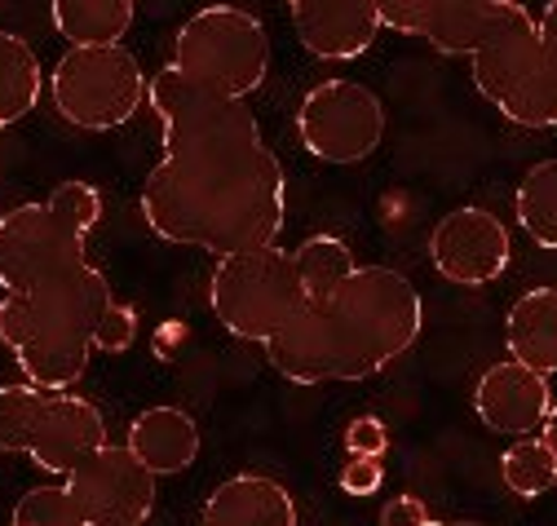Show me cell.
<instances>
[{
    "instance_id": "1",
    "label": "cell",
    "mask_w": 557,
    "mask_h": 526,
    "mask_svg": "<svg viewBox=\"0 0 557 526\" xmlns=\"http://www.w3.org/2000/svg\"><path fill=\"white\" fill-rule=\"evenodd\" d=\"M284 213L288 181L265 138L248 147L164 151L143 181V217L151 235L213 256L278 243Z\"/></svg>"
},
{
    "instance_id": "2",
    "label": "cell",
    "mask_w": 557,
    "mask_h": 526,
    "mask_svg": "<svg viewBox=\"0 0 557 526\" xmlns=\"http://www.w3.org/2000/svg\"><path fill=\"white\" fill-rule=\"evenodd\" d=\"M421 333L425 301L416 284L394 266H355L323 301H306L261 350L293 385L368 380L398 363Z\"/></svg>"
},
{
    "instance_id": "3",
    "label": "cell",
    "mask_w": 557,
    "mask_h": 526,
    "mask_svg": "<svg viewBox=\"0 0 557 526\" xmlns=\"http://www.w3.org/2000/svg\"><path fill=\"white\" fill-rule=\"evenodd\" d=\"M111 284L94 261L62 266L0 301V346L40 389H76L89 372L98 323L111 305Z\"/></svg>"
},
{
    "instance_id": "4",
    "label": "cell",
    "mask_w": 557,
    "mask_h": 526,
    "mask_svg": "<svg viewBox=\"0 0 557 526\" xmlns=\"http://www.w3.org/2000/svg\"><path fill=\"white\" fill-rule=\"evenodd\" d=\"M208 305L231 337L265 346L278 327H288L306 310V288L297 275L293 248H252L218 256V271L208 279Z\"/></svg>"
},
{
    "instance_id": "5",
    "label": "cell",
    "mask_w": 557,
    "mask_h": 526,
    "mask_svg": "<svg viewBox=\"0 0 557 526\" xmlns=\"http://www.w3.org/2000/svg\"><path fill=\"white\" fill-rule=\"evenodd\" d=\"M190 85L248 98L270 76V36L244 5H203L173 36V62Z\"/></svg>"
},
{
    "instance_id": "6",
    "label": "cell",
    "mask_w": 557,
    "mask_h": 526,
    "mask_svg": "<svg viewBox=\"0 0 557 526\" xmlns=\"http://www.w3.org/2000/svg\"><path fill=\"white\" fill-rule=\"evenodd\" d=\"M49 93L58 115L85 128V134H111V128L128 124L137 107H147L151 76L143 72L137 53L120 45H72L58 67L49 72Z\"/></svg>"
},
{
    "instance_id": "7",
    "label": "cell",
    "mask_w": 557,
    "mask_h": 526,
    "mask_svg": "<svg viewBox=\"0 0 557 526\" xmlns=\"http://www.w3.org/2000/svg\"><path fill=\"white\" fill-rule=\"evenodd\" d=\"M473 85L509 124L553 128L557 124V67L540 45V27L531 10H522L492 45L473 58Z\"/></svg>"
},
{
    "instance_id": "8",
    "label": "cell",
    "mask_w": 557,
    "mask_h": 526,
    "mask_svg": "<svg viewBox=\"0 0 557 526\" xmlns=\"http://www.w3.org/2000/svg\"><path fill=\"white\" fill-rule=\"evenodd\" d=\"M147 107L160 120L164 151H208V147H248L261 142V124L248 98H226L190 85L177 67L151 76Z\"/></svg>"
},
{
    "instance_id": "9",
    "label": "cell",
    "mask_w": 557,
    "mask_h": 526,
    "mask_svg": "<svg viewBox=\"0 0 557 526\" xmlns=\"http://www.w3.org/2000/svg\"><path fill=\"white\" fill-rule=\"evenodd\" d=\"M385 102L363 80H323L297 107V138L323 164H363L385 142Z\"/></svg>"
},
{
    "instance_id": "10",
    "label": "cell",
    "mask_w": 557,
    "mask_h": 526,
    "mask_svg": "<svg viewBox=\"0 0 557 526\" xmlns=\"http://www.w3.org/2000/svg\"><path fill=\"white\" fill-rule=\"evenodd\" d=\"M85 526H143L156 513V474L124 442L98 447L85 465L66 474Z\"/></svg>"
},
{
    "instance_id": "11",
    "label": "cell",
    "mask_w": 557,
    "mask_h": 526,
    "mask_svg": "<svg viewBox=\"0 0 557 526\" xmlns=\"http://www.w3.org/2000/svg\"><path fill=\"white\" fill-rule=\"evenodd\" d=\"M89 261V235L72 230L45 200L0 217V288L18 292L62 266Z\"/></svg>"
},
{
    "instance_id": "12",
    "label": "cell",
    "mask_w": 557,
    "mask_h": 526,
    "mask_svg": "<svg viewBox=\"0 0 557 526\" xmlns=\"http://www.w3.org/2000/svg\"><path fill=\"white\" fill-rule=\"evenodd\" d=\"M430 261H434V271L447 284L486 288V284H496L509 271V261H513L509 226L496 213H486L478 204H465V209L447 213L434 226V235H430Z\"/></svg>"
},
{
    "instance_id": "13",
    "label": "cell",
    "mask_w": 557,
    "mask_h": 526,
    "mask_svg": "<svg viewBox=\"0 0 557 526\" xmlns=\"http://www.w3.org/2000/svg\"><path fill=\"white\" fill-rule=\"evenodd\" d=\"M107 442H111L107 416L94 399H85L76 389H45V403H40V416H36V429L27 442L32 465L66 478Z\"/></svg>"
},
{
    "instance_id": "14",
    "label": "cell",
    "mask_w": 557,
    "mask_h": 526,
    "mask_svg": "<svg viewBox=\"0 0 557 526\" xmlns=\"http://www.w3.org/2000/svg\"><path fill=\"white\" fill-rule=\"evenodd\" d=\"M473 412L492 434H513V438L540 434L544 416L553 412L548 376L518 359L492 363L473 385Z\"/></svg>"
},
{
    "instance_id": "15",
    "label": "cell",
    "mask_w": 557,
    "mask_h": 526,
    "mask_svg": "<svg viewBox=\"0 0 557 526\" xmlns=\"http://www.w3.org/2000/svg\"><path fill=\"white\" fill-rule=\"evenodd\" d=\"M288 18L301 49L323 62L363 58L381 36L376 0H288Z\"/></svg>"
},
{
    "instance_id": "16",
    "label": "cell",
    "mask_w": 557,
    "mask_h": 526,
    "mask_svg": "<svg viewBox=\"0 0 557 526\" xmlns=\"http://www.w3.org/2000/svg\"><path fill=\"white\" fill-rule=\"evenodd\" d=\"M128 447L156 478H173V474H186L199 460V425L186 408L156 403L133 416Z\"/></svg>"
},
{
    "instance_id": "17",
    "label": "cell",
    "mask_w": 557,
    "mask_h": 526,
    "mask_svg": "<svg viewBox=\"0 0 557 526\" xmlns=\"http://www.w3.org/2000/svg\"><path fill=\"white\" fill-rule=\"evenodd\" d=\"M203 522L213 526H297L293 491L270 474H235L203 500Z\"/></svg>"
},
{
    "instance_id": "18",
    "label": "cell",
    "mask_w": 557,
    "mask_h": 526,
    "mask_svg": "<svg viewBox=\"0 0 557 526\" xmlns=\"http://www.w3.org/2000/svg\"><path fill=\"white\" fill-rule=\"evenodd\" d=\"M505 346L509 359L557 376V284L527 288L505 314Z\"/></svg>"
},
{
    "instance_id": "19",
    "label": "cell",
    "mask_w": 557,
    "mask_h": 526,
    "mask_svg": "<svg viewBox=\"0 0 557 526\" xmlns=\"http://www.w3.org/2000/svg\"><path fill=\"white\" fill-rule=\"evenodd\" d=\"M40 85H45V67L32 40H23L18 32H0V134L36 111Z\"/></svg>"
},
{
    "instance_id": "20",
    "label": "cell",
    "mask_w": 557,
    "mask_h": 526,
    "mask_svg": "<svg viewBox=\"0 0 557 526\" xmlns=\"http://www.w3.org/2000/svg\"><path fill=\"white\" fill-rule=\"evenodd\" d=\"M49 14L66 45H120L137 18V0H53Z\"/></svg>"
},
{
    "instance_id": "21",
    "label": "cell",
    "mask_w": 557,
    "mask_h": 526,
    "mask_svg": "<svg viewBox=\"0 0 557 526\" xmlns=\"http://www.w3.org/2000/svg\"><path fill=\"white\" fill-rule=\"evenodd\" d=\"M513 213H518L522 235L535 248L557 252V155L527 168V177L518 181V195H513Z\"/></svg>"
},
{
    "instance_id": "22",
    "label": "cell",
    "mask_w": 557,
    "mask_h": 526,
    "mask_svg": "<svg viewBox=\"0 0 557 526\" xmlns=\"http://www.w3.org/2000/svg\"><path fill=\"white\" fill-rule=\"evenodd\" d=\"M293 261H297L306 301H323L345 275L359 266L355 252H350V243H345L341 235H310L301 248H293Z\"/></svg>"
},
{
    "instance_id": "23",
    "label": "cell",
    "mask_w": 557,
    "mask_h": 526,
    "mask_svg": "<svg viewBox=\"0 0 557 526\" xmlns=\"http://www.w3.org/2000/svg\"><path fill=\"white\" fill-rule=\"evenodd\" d=\"M500 483L518 500H540L544 491L557 487V455L548 451V442L540 434H522L500 455Z\"/></svg>"
},
{
    "instance_id": "24",
    "label": "cell",
    "mask_w": 557,
    "mask_h": 526,
    "mask_svg": "<svg viewBox=\"0 0 557 526\" xmlns=\"http://www.w3.org/2000/svg\"><path fill=\"white\" fill-rule=\"evenodd\" d=\"M40 403H45V389L32 380L0 385V455H27Z\"/></svg>"
},
{
    "instance_id": "25",
    "label": "cell",
    "mask_w": 557,
    "mask_h": 526,
    "mask_svg": "<svg viewBox=\"0 0 557 526\" xmlns=\"http://www.w3.org/2000/svg\"><path fill=\"white\" fill-rule=\"evenodd\" d=\"M10 517H14V526H85L72 491H66V483L62 487H32V491H23Z\"/></svg>"
},
{
    "instance_id": "26",
    "label": "cell",
    "mask_w": 557,
    "mask_h": 526,
    "mask_svg": "<svg viewBox=\"0 0 557 526\" xmlns=\"http://www.w3.org/2000/svg\"><path fill=\"white\" fill-rule=\"evenodd\" d=\"M460 5H469V0H376V14H381V27L398 36H425L438 18H447Z\"/></svg>"
},
{
    "instance_id": "27",
    "label": "cell",
    "mask_w": 557,
    "mask_h": 526,
    "mask_svg": "<svg viewBox=\"0 0 557 526\" xmlns=\"http://www.w3.org/2000/svg\"><path fill=\"white\" fill-rule=\"evenodd\" d=\"M45 204L72 230H81V235H89L102 222V190L89 186V181H62V186H53Z\"/></svg>"
},
{
    "instance_id": "28",
    "label": "cell",
    "mask_w": 557,
    "mask_h": 526,
    "mask_svg": "<svg viewBox=\"0 0 557 526\" xmlns=\"http://www.w3.org/2000/svg\"><path fill=\"white\" fill-rule=\"evenodd\" d=\"M133 341H137V310L124 305V301H111L107 314H102V323H98L94 350L98 354H124Z\"/></svg>"
},
{
    "instance_id": "29",
    "label": "cell",
    "mask_w": 557,
    "mask_h": 526,
    "mask_svg": "<svg viewBox=\"0 0 557 526\" xmlns=\"http://www.w3.org/2000/svg\"><path fill=\"white\" fill-rule=\"evenodd\" d=\"M385 455H350L341 469V491L345 496H376L385 487Z\"/></svg>"
},
{
    "instance_id": "30",
    "label": "cell",
    "mask_w": 557,
    "mask_h": 526,
    "mask_svg": "<svg viewBox=\"0 0 557 526\" xmlns=\"http://www.w3.org/2000/svg\"><path fill=\"white\" fill-rule=\"evenodd\" d=\"M345 451L350 455H385L389 451V429L381 416H355L345 425Z\"/></svg>"
},
{
    "instance_id": "31",
    "label": "cell",
    "mask_w": 557,
    "mask_h": 526,
    "mask_svg": "<svg viewBox=\"0 0 557 526\" xmlns=\"http://www.w3.org/2000/svg\"><path fill=\"white\" fill-rule=\"evenodd\" d=\"M381 522L385 526H434L438 517L425 509L421 496H389L385 509H381Z\"/></svg>"
},
{
    "instance_id": "32",
    "label": "cell",
    "mask_w": 557,
    "mask_h": 526,
    "mask_svg": "<svg viewBox=\"0 0 557 526\" xmlns=\"http://www.w3.org/2000/svg\"><path fill=\"white\" fill-rule=\"evenodd\" d=\"M535 27H540V45H544L548 62L557 67V0H548V5H544V14L535 18Z\"/></svg>"
},
{
    "instance_id": "33",
    "label": "cell",
    "mask_w": 557,
    "mask_h": 526,
    "mask_svg": "<svg viewBox=\"0 0 557 526\" xmlns=\"http://www.w3.org/2000/svg\"><path fill=\"white\" fill-rule=\"evenodd\" d=\"M540 438L548 442V451L557 455V403H553V412L544 416V425H540Z\"/></svg>"
}]
</instances>
